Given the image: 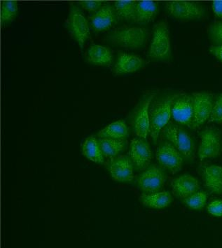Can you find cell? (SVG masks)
<instances>
[{
    "label": "cell",
    "instance_id": "obj_18",
    "mask_svg": "<svg viewBox=\"0 0 222 248\" xmlns=\"http://www.w3.org/2000/svg\"><path fill=\"white\" fill-rule=\"evenodd\" d=\"M203 179L205 186L210 194H222V166L214 164L205 166Z\"/></svg>",
    "mask_w": 222,
    "mask_h": 248
},
{
    "label": "cell",
    "instance_id": "obj_21",
    "mask_svg": "<svg viewBox=\"0 0 222 248\" xmlns=\"http://www.w3.org/2000/svg\"><path fill=\"white\" fill-rule=\"evenodd\" d=\"M159 12V6L155 1H137L135 23H148L153 21Z\"/></svg>",
    "mask_w": 222,
    "mask_h": 248
},
{
    "label": "cell",
    "instance_id": "obj_16",
    "mask_svg": "<svg viewBox=\"0 0 222 248\" xmlns=\"http://www.w3.org/2000/svg\"><path fill=\"white\" fill-rule=\"evenodd\" d=\"M171 187L174 195L185 199L199 191L200 183L196 177L184 174L172 180Z\"/></svg>",
    "mask_w": 222,
    "mask_h": 248
},
{
    "label": "cell",
    "instance_id": "obj_5",
    "mask_svg": "<svg viewBox=\"0 0 222 248\" xmlns=\"http://www.w3.org/2000/svg\"><path fill=\"white\" fill-rule=\"evenodd\" d=\"M165 7L173 18L184 21L204 19L207 14L204 6L192 1H171Z\"/></svg>",
    "mask_w": 222,
    "mask_h": 248
},
{
    "label": "cell",
    "instance_id": "obj_11",
    "mask_svg": "<svg viewBox=\"0 0 222 248\" xmlns=\"http://www.w3.org/2000/svg\"><path fill=\"white\" fill-rule=\"evenodd\" d=\"M156 158L162 168L176 174L182 169L184 157L169 142L160 144L156 152Z\"/></svg>",
    "mask_w": 222,
    "mask_h": 248
},
{
    "label": "cell",
    "instance_id": "obj_28",
    "mask_svg": "<svg viewBox=\"0 0 222 248\" xmlns=\"http://www.w3.org/2000/svg\"><path fill=\"white\" fill-rule=\"evenodd\" d=\"M209 38L213 46H222V21L215 22L208 29Z\"/></svg>",
    "mask_w": 222,
    "mask_h": 248
},
{
    "label": "cell",
    "instance_id": "obj_24",
    "mask_svg": "<svg viewBox=\"0 0 222 248\" xmlns=\"http://www.w3.org/2000/svg\"><path fill=\"white\" fill-rule=\"evenodd\" d=\"M98 140L104 156L109 159L119 156V154L125 150L127 145L126 140L99 138Z\"/></svg>",
    "mask_w": 222,
    "mask_h": 248
},
{
    "label": "cell",
    "instance_id": "obj_19",
    "mask_svg": "<svg viewBox=\"0 0 222 248\" xmlns=\"http://www.w3.org/2000/svg\"><path fill=\"white\" fill-rule=\"evenodd\" d=\"M114 56L108 47L100 45H92L86 53V61L91 65L109 66L111 65Z\"/></svg>",
    "mask_w": 222,
    "mask_h": 248
},
{
    "label": "cell",
    "instance_id": "obj_30",
    "mask_svg": "<svg viewBox=\"0 0 222 248\" xmlns=\"http://www.w3.org/2000/svg\"><path fill=\"white\" fill-rule=\"evenodd\" d=\"M207 211L212 216L222 217V200H215L207 206Z\"/></svg>",
    "mask_w": 222,
    "mask_h": 248
},
{
    "label": "cell",
    "instance_id": "obj_7",
    "mask_svg": "<svg viewBox=\"0 0 222 248\" xmlns=\"http://www.w3.org/2000/svg\"><path fill=\"white\" fill-rule=\"evenodd\" d=\"M198 155L200 161L220 156L221 152V131L213 127L205 128L199 134Z\"/></svg>",
    "mask_w": 222,
    "mask_h": 248
},
{
    "label": "cell",
    "instance_id": "obj_13",
    "mask_svg": "<svg viewBox=\"0 0 222 248\" xmlns=\"http://www.w3.org/2000/svg\"><path fill=\"white\" fill-rule=\"evenodd\" d=\"M172 117L182 125L191 128L193 121V102L192 96L179 94L172 106Z\"/></svg>",
    "mask_w": 222,
    "mask_h": 248
},
{
    "label": "cell",
    "instance_id": "obj_23",
    "mask_svg": "<svg viewBox=\"0 0 222 248\" xmlns=\"http://www.w3.org/2000/svg\"><path fill=\"white\" fill-rule=\"evenodd\" d=\"M128 128L123 119L116 121L108 125L98 133L100 138H111L116 140H125L128 136Z\"/></svg>",
    "mask_w": 222,
    "mask_h": 248
},
{
    "label": "cell",
    "instance_id": "obj_1",
    "mask_svg": "<svg viewBox=\"0 0 222 248\" xmlns=\"http://www.w3.org/2000/svg\"><path fill=\"white\" fill-rule=\"evenodd\" d=\"M149 32L142 27L123 26L109 32L106 40L115 46L128 50H139L145 46Z\"/></svg>",
    "mask_w": 222,
    "mask_h": 248
},
{
    "label": "cell",
    "instance_id": "obj_12",
    "mask_svg": "<svg viewBox=\"0 0 222 248\" xmlns=\"http://www.w3.org/2000/svg\"><path fill=\"white\" fill-rule=\"evenodd\" d=\"M105 166L115 181L121 183L133 181L134 164L130 156L121 155L110 158Z\"/></svg>",
    "mask_w": 222,
    "mask_h": 248
},
{
    "label": "cell",
    "instance_id": "obj_10",
    "mask_svg": "<svg viewBox=\"0 0 222 248\" xmlns=\"http://www.w3.org/2000/svg\"><path fill=\"white\" fill-rule=\"evenodd\" d=\"M193 102V121L192 128L196 129L209 120L213 109V95L207 92H194L192 94Z\"/></svg>",
    "mask_w": 222,
    "mask_h": 248
},
{
    "label": "cell",
    "instance_id": "obj_3",
    "mask_svg": "<svg viewBox=\"0 0 222 248\" xmlns=\"http://www.w3.org/2000/svg\"><path fill=\"white\" fill-rule=\"evenodd\" d=\"M170 31L165 22H159L153 28L152 42L148 56L154 61H168L171 58Z\"/></svg>",
    "mask_w": 222,
    "mask_h": 248
},
{
    "label": "cell",
    "instance_id": "obj_8",
    "mask_svg": "<svg viewBox=\"0 0 222 248\" xmlns=\"http://www.w3.org/2000/svg\"><path fill=\"white\" fill-rule=\"evenodd\" d=\"M155 95V93H151L144 95L135 109L133 114V124L134 131L137 137L146 140L148 134L150 133L149 109Z\"/></svg>",
    "mask_w": 222,
    "mask_h": 248
},
{
    "label": "cell",
    "instance_id": "obj_27",
    "mask_svg": "<svg viewBox=\"0 0 222 248\" xmlns=\"http://www.w3.org/2000/svg\"><path fill=\"white\" fill-rule=\"evenodd\" d=\"M207 195L204 191H198L187 199H184V202L190 209L199 210L203 209L207 202Z\"/></svg>",
    "mask_w": 222,
    "mask_h": 248
},
{
    "label": "cell",
    "instance_id": "obj_9",
    "mask_svg": "<svg viewBox=\"0 0 222 248\" xmlns=\"http://www.w3.org/2000/svg\"><path fill=\"white\" fill-rule=\"evenodd\" d=\"M167 180V175L161 166H149L136 180L137 186L145 193L160 191Z\"/></svg>",
    "mask_w": 222,
    "mask_h": 248
},
{
    "label": "cell",
    "instance_id": "obj_6",
    "mask_svg": "<svg viewBox=\"0 0 222 248\" xmlns=\"http://www.w3.org/2000/svg\"><path fill=\"white\" fill-rule=\"evenodd\" d=\"M66 24L72 37L82 49L90 36L89 26L82 10L77 4H70V14Z\"/></svg>",
    "mask_w": 222,
    "mask_h": 248
},
{
    "label": "cell",
    "instance_id": "obj_14",
    "mask_svg": "<svg viewBox=\"0 0 222 248\" xmlns=\"http://www.w3.org/2000/svg\"><path fill=\"white\" fill-rule=\"evenodd\" d=\"M90 24L95 32L108 31L119 21L114 5L105 3L99 10L89 17Z\"/></svg>",
    "mask_w": 222,
    "mask_h": 248
},
{
    "label": "cell",
    "instance_id": "obj_31",
    "mask_svg": "<svg viewBox=\"0 0 222 248\" xmlns=\"http://www.w3.org/2000/svg\"><path fill=\"white\" fill-rule=\"evenodd\" d=\"M103 1H81L79 3V5L85 10L88 11L89 12H92V13H95L97 10L100 9L102 6L105 4Z\"/></svg>",
    "mask_w": 222,
    "mask_h": 248
},
{
    "label": "cell",
    "instance_id": "obj_17",
    "mask_svg": "<svg viewBox=\"0 0 222 248\" xmlns=\"http://www.w3.org/2000/svg\"><path fill=\"white\" fill-rule=\"evenodd\" d=\"M146 64L145 60L137 55L119 51L116 65L114 66V74L116 75H120L133 73L144 67Z\"/></svg>",
    "mask_w": 222,
    "mask_h": 248
},
{
    "label": "cell",
    "instance_id": "obj_32",
    "mask_svg": "<svg viewBox=\"0 0 222 248\" xmlns=\"http://www.w3.org/2000/svg\"><path fill=\"white\" fill-rule=\"evenodd\" d=\"M212 8L216 16L222 19V1H214L212 3Z\"/></svg>",
    "mask_w": 222,
    "mask_h": 248
},
{
    "label": "cell",
    "instance_id": "obj_29",
    "mask_svg": "<svg viewBox=\"0 0 222 248\" xmlns=\"http://www.w3.org/2000/svg\"><path fill=\"white\" fill-rule=\"evenodd\" d=\"M209 122L217 124L222 122V93L217 97L214 102L213 109Z\"/></svg>",
    "mask_w": 222,
    "mask_h": 248
},
{
    "label": "cell",
    "instance_id": "obj_2",
    "mask_svg": "<svg viewBox=\"0 0 222 248\" xmlns=\"http://www.w3.org/2000/svg\"><path fill=\"white\" fill-rule=\"evenodd\" d=\"M178 95L179 93L173 94L152 101L149 109V117L151 137L154 144L157 143L159 134L169 123L172 117V106Z\"/></svg>",
    "mask_w": 222,
    "mask_h": 248
},
{
    "label": "cell",
    "instance_id": "obj_22",
    "mask_svg": "<svg viewBox=\"0 0 222 248\" xmlns=\"http://www.w3.org/2000/svg\"><path fill=\"white\" fill-rule=\"evenodd\" d=\"M83 156L97 163H104L105 156L100 147L98 140L94 136L86 138L82 146Z\"/></svg>",
    "mask_w": 222,
    "mask_h": 248
},
{
    "label": "cell",
    "instance_id": "obj_20",
    "mask_svg": "<svg viewBox=\"0 0 222 248\" xmlns=\"http://www.w3.org/2000/svg\"><path fill=\"white\" fill-rule=\"evenodd\" d=\"M173 197L167 191L144 193L140 196V202L144 206L153 209H163L171 205Z\"/></svg>",
    "mask_w": 222,
    "mask_h": 248
},
{
    "label": "cell",
    "instance_id": "obj_15",
    "mask_svg": "<svg viewBox=\"0 0 222 248\" xmlns=\"http://www.w3.org/2000/svg\"><path fill=\"white\" fill-rule=\"evenodd\" d=\"M129 156L138 170H146L152 159V152L146 140L135 138L130 142Z\"/></svg>",
    "mask_w": 222,
    "mask_h": 248
},
{
    "label": "cell",
    "instance_id": "obj_33",
    "mask_svg": "<svg viewBox=\"0 0 222 248\" xmlns=\"http://www.w3.org/2000/svg\"><path fill=\"white\" fill-rule=\"evenodd\" d=\"M209 52L212 53L216 59H218L219 61L222 62V46H217L212 45V46L209 48Z\"/></svg>",
    "mask_w": 222,
    "mask_h": 248
},
{
    "label": "cell",
    "instance_id": "obj_26",
    "mask_svg": "<svg viewBox=\"0 0 222 248\" xmlns=\"http://www.w3.org/2000/svg\"><path fill=\"white\" fill-rule=\"evenodd\" d=\"M18 12V3L15 1H3L1 3V22L3 26L12 23Z\"/></svg>",
    "mask_w": 222,
    "mask_h": 248
},
{
    "label": "cell",
    "instance_id": "obj_4",
    "mask_svg": "<svg viewBox=\"0 0 222 248\" xmlns=\"http://www.w3.org/2000/svg\"><path fill=\"white\" fill-rule=\"evenodd\" d=\"M163 135L168 142L173 144L187 161H193L196 147L191 136L182 127L173 123L168 124L163 130Z\"/></svg>",
    "mask_w": 222,
    "mask_h": 248
},
{
    "label": "cell",
    "instance_id": "obj_25",
    "mask_svg": "<svg viewBox=\"0 0 222 248\" xmlns=\"http://www.w3.org/2000/svg\"><path fill=\"white\" fill-rule=\"evenodd\" d=\"M114 5L119 20L135 22L137 1H116Z\"/></svg>",
    "mask_w": 222,
    "mask_h": 248
}]
</instances>
